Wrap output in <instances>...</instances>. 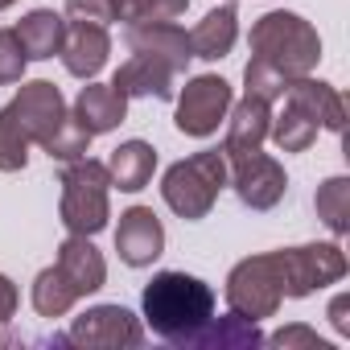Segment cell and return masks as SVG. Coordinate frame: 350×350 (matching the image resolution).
I'll list each match as a JSON object with an SVG mask.
<instances>
[{"instance_id":"cell-1","label":"cell","mask_w":350,"mask_h":350,"mask_svg":"<svg viewBox=\"0 0 350 350\" xmlns=\"http://www.w3.org/2000/svg\"><path fill=\"white\" fill-rule=\"evenodd\" d=\"M140 309L161 342L186 346V338L215 317V288L186 272H157L140 293Z\"/></svg>"},{"instance_id":"cell-2","label":"cell","mask_w":350,"mask_h":350,"mask_svg":"<svg viewBox=\"0 0 350 350\" xmlns=\"http://www.w3.org/2000/svg\"><path fill=\"white\" fill-rule=\"evenodd\" d=\"M247 42H252V58L268 62V66L280 70L288 83L313 75V66L321 62V38H317V29H313L305 17L284 13V9L264 13V17L252 25V38H247Z\"/></svg>"},{"instance_id":"cell-3","label":"cell","mask_w":350,"mask_h":350,"mask_svg":"<svg viewBox=\"0 0 350 350\" xmlns=\"http://www.w3.org/2000/svg\"><path fill=\"white\" fill-rule=\"evenodd\" d=\"M223 186H227V157L219 148H202V152H194V157L165 169L161 198L178 219L198 223V219H206L215 211Z\"/></svg>"},{"instance_id":"cell-4","label":"cell","mask_w":350,"mask_h":350,"mask_svg":"<svg viewBox=\"0 0 350 350\" xmlns=\"http://www.w3.org/2000/svg\"><path fill=\"white\" fill-rule=\"evenodd\" d=\"M58 186H62V202H58L62 227L70 235H99L107 227V219H111V206H107V190H111L107 165L91 161V157L66 161Z\"/></svg>"},{"instance_id":"cell-5","label":"cell","mask_w":350,"mask_h":350,"mask_svg":"<svg viewBox=\"0 0 350 350\" xmlns=\"http://www.w3.org/2000/svg\"><path fill=\"white\" fill-rule=\"evenodd\" d=\"M284 301V284H280V264L276 252L268 256H247L231 268L227 276V305L231 313L247 317V321H264L280 309Z\"/></svg>"},{"instance_id":"cell-6","label":"cell","mask_w":350,"mask_h":350,"mask_svg":"<svg viewBox=\"0 0 350 350\" xmlns=\"http://www.w3.org/2000/svg\"><path fill=\"white\" fill-rule=\"evenodd\" d=\"M280 264V284L284 297L301 301L325 284H338L346 276V252L338 243H305V247H284L276 252Z\"/></svg>"},{"instance_id":"cell-7","label":"cell","mask_w":350,"mask_h":350,"mask_svg":"<svg viewBox=\"0 0 350 350\" xmlns=\"http://www.w3.org/2000/svg\"><path fill=\"white\" fill-rule=\"evenodd\" d=\"M231 103H235V99H231V83H227V79H219V75H198V79H190L186 91L178 95V116H173V124H178V132H186V136L206 140V136L219 132V124L227 120Z\"/></svg>"},{"instance_id":"cell-8","label":"cell","mask_w":350,"mask_h":350,"mask_svg":"<svg viewBox=\"0 0 350 350\" xmlns=\"http://www.w3.org/2000/svg\"><path fill=\"white\" fill-rule=\"evenodd\" d=\"M5 111L13 116V124L25 132V140H29V144H46V140L62 128V120L70 116V107H66L62 91H58L50 79L21 83V91L13 95V103H9Z\"/></svg>"},{"instance_id":"cell-9","label":"cell","mask_w":350,"mask_h":350,"mask_svg":"<svg viewBox=\"0 0 350 350\" xmlns=\"http://www.w3.org/2000/svg\"><path fill=\"white\" fill-rule=\"evenodd\" d=\"M227 182L235 186L239 202L252 206V211H272L284 198V190H288L284 165L272 161L268 152H247V157L227 161Z\"/></svg>"},{"instance_id":"cell-10","label":"cell","mask_w":350,"mask_h":350,"mask_svg":"<svg viewBox=\"0 0 350 350\" xmlns=\"http://www.w3.org/2000/svg\"><path fill=\"white\" fill-rule=\"evenodd\" d=\"M66 338L75 346L111 350V346H140L144 342V329H140V321L124 305H95V309H87V313L75 317V325H70Z\"/></svg>"},{"instance_id":"cell-11","label":"cell","mask_w":350,"mask_h":350,"mask_svg":"<svg viewBox=\"0 0 350 350\" xmlns=\"http://www.w3.org/2000/svg\"><path fill=\"white\" fill-rule=\"evenodd\" d=\"M116 252L128 268H148L165 252V227L148 206H132L120 215L116 227Z\"/></svg>"},{"instance_id":"cell-12","label":"cell","mask_w":350,"mask_h":350,"mask_svg":"<svg viewBox=\"0 0 350 350\" xmlns=\"http://www.w3.org/2000/svg\"><path fill=\"white\" fill-rule=\"evenodd\" d=\"M62 66L66 75L75 79H95L103 66H107V54H111V38H107V25H91V21H66V42H62Z\"/></svg>"},{"instance_id":"cell-13","label":"cell","mask_w":350,"mask_h":350,"mask_svg":"<svg viewBox=\"0 0 350 350\" xmlns=\"http://www.w3.org/2000/svg\"><path fill=\"white\" fill-rule=\"evenodd\" d=\"M268 128H272V103H264V99H256V95H243V99L231 103V111H227L223 157L235 161V157L260 152L264 140H268Z\"/></svg>"},{"instance_id":"cell-14","label":"cell","mask_w":350,"mask_h":350,"mask_svg":"<svg viewBox=\"0 0 350 350\" xmlns=\"http://www.w3.org/2000/svg\"><path fill=\"white\" fill-rule=\"evenodd\" d=\"M124 46L132 54H148V58H161L169 62L173 70H186L194 50H190V33L182 25H173V21H152V25H128L124 33Z\"/></svg>"},{"instance_id":"cell-15","label":"cell","mask_w":350,"mask_h":350,"mask_svg":"<svg viewBox=\"0 0 350 350\" xmlns=\"http://www.w3.org/2000/svg\"><path fill=\"white\" fill-rule=\"evenodd\" d=\"M58 272L70 280V288L79 297H91L107 284V264L99 256V247L91 243V235H66L58 247Z\"/></svg>"},{"instance_id":"cell-16","label":"cell","mask_w":350,"mask_h":350,"mask_svg":"<svg viewBox=\"0 0 350 350\" xmlns=\"http://www.w3.org/2000/svg\"><path fill=\"white\" fill-rule=\"evenodd\" d=\"M173 79H178V70H173L169 62L148 58V54H132V58L116 70L111 87H116L124 99H144V95H152V99H173Z\"/></svg>"},{"instance_id":"cell-17","label":"cell","mask_w":350,"mask_h":350,"mask_svg":"<svg viewBox=\"0 0 350 350\" xmlns=\"http://www.w3.org/2000/svg\"><path fill=\"white\" fill-rule=\"evenodd\" d=\"M70 116H75L91 136H103V132H111V128L124 124V116H128V99H124L111 83H87V87L79 91Z\"/></svg>"},{"instance_id":"cell-18","label":"cell","mask_w":350,"mask_h":350,"mask_svg":"<svg viewBox=\"0 0 350 350\" xmlns=\"http://www.w3.org/2000/svg\"><path fill=\"white\" fill-rule=\"evenodd\" d=\"M280 99L305 107V111L317 120V128H325V132H334V136L346 128V103H342V95H338L329 83H317V79L305 75V79H293Z\"/></svg>"},{"instance_id":"cell-19","label":"cell","mask_w":350,"mask_h":350,"mask_svg":"<svg viewBox=\"0 0 350 350\" xmlns=\"http://www.w3.org/2000/svg\"><path fill=\"white\" fill-rule=\"evenodd\" d=\"M252 346H264V334L256 329V321L227 313V317H211L202 329H194L182 350H252Z\"/></svg>"},{"instance_id":"cell-20","label":"cell","mask_w":350,"mask_h":350,"mask_svg":"<svg viewBox=\"0 0 350 350\" xmlns=\"http://www.w3.org/2000/svg\"><path fill=\"white\" fill-rule=\"evenodd\" d=\"M235 38H239V13H235V5H219L190 29V50H194V58L219 62L231 54Z\"/></svg>"},{"instance_id":"cell-21","label":"cell","mask_w":350,"mask_h":350,"mask_svg":"<svg viewBox=\"0 0 350 350\" xmlns=\"http://www.w3.org/2000/svg\"><path fill=\"white\" fill-rule=\"evenodd\" d=\"M13 33H17L25 58L46 62V58H54V54L62 50V42H66V17H58L54 9H33V13H25V17L17 21Z\"/></svg>"},{"instance_id":"cell-22","label":"cell","mask_w":350,"mask_h":350,"mask_svg":"<svg viewBox=\"0 0 350 350\" xmlns=\"http://www.w3.org/2000/svg\"><path fill=\"white\" fill-rule=\"evenodd\" d=\"M152 169H157V148L148 140H124L111 157H107V178L111 186H120L124 194H136L152 182Z\"/></svg>"},{"instance_id":"cell-23","label":"cell","mask_w":350,"mask_h":350,"mask_svg":"<svg viewBox=\"0 0 350 350\" xmlns=\"http://www.w3.org/2000/svg\"><path fill=\"white\" fill-rule=\"evenodd\" d=\"M268 136H272L284 152H305V148L317 140V120H313L305 107H297V103H288V99H284V111H280V116H272Z\"/></svg>"},{"instance_id":"cell-24","label":"cell","mask_w":350,"mask_h":350,"mask_svg":"<svg viewBox=\"0 0 350 350\" xmlns=\"http://www.w3.org/2000/svg\"><path fill=\"white\" fill-rule=\"evenodd\" d=\"M75 301H79V293L70 288V280L58 272V264L54 268H42L38 272V280H33V309L42 313V317H66L70 309H75Z\"/></svg>"},{"instance_id":"cell-25","label":"cell","mask_w":350,"mask_h":350,"mask_svg":"<svg viewBox=\"0 0 350 350\" xmlns=\"http://www.w3.org/2000/svg\"><path fill=\"white\" fill-rule=\"evenodd\" d=\"M313 206H317V219L342 239V235L350 231V178H329V182H321Z\"/></svg>"},{"instance_id":"cell-26","label":"cell","mask_w":350,"mask_h":350,"mask_svg":"<svg viewBox=\"0 0 350 350\" xmlns=\"http://www.w3.org/2000/svg\"><path fill=\"white\" fill-rule=\"evenodd\" d=\"M190 9V0H111L116 21L128 25H152V21H178Z\"/></svg>"},{"instance_id":"cell-27","label":"cell","mask_w":350,"mask_h":350,"mask_svg":"<svg viewBox=\"0 0 350 350\" xmlns=\"http://www.w3.org/2000/svg\"><path fill=\"white\" fill-rule=\"evenodd\" d=\"M54 161H79V157H87V148H91V132L75 120V116H66L62 120V128L42 144Z\"/></svg>"},{"instance_id":"cell-28","label":"cell","mask_w":350,"mask_h":350,"mask_svg":"<svg viewBox=\"0 0 350 350\" xmlns=\"http://www.w3.org/2000/svg\"><path fill=\"white\" fill-rule=\"evenodd\" d=\"M25 161H29V140L13 124V116L0 107V173H17L25 169Z\"/></svg>"},{"instance_id":"cell-29","label":"cell","mask_w":350,"mask_h":350,"mask_svg":"<svg viewBox=\"0 0 350 350\" xmlns=\"http://www.w3.org/2000/svg\"><path fill=\"white\" fill-rule=\"evenodd\" d=\"M243 83H247V95H256V99H264V103H276V99L284 95V87H288V79H284L280 70H272L268 62H260V58L247 62Z\"/></svg>"},{"instance_id":"cell-30","label":"cell","mask_w":350,"mask_h":350,"mask_svg":"<svg viewBox=\"0 0 350 350\" xmlns=\"http://www.w3.org/2000/svg\"><path fill=\"white\" fill-rule=\"evenodd\" d=\"M25 50H21V42H17V33L13 29H0V87L5 83H21L25 79Z\"/></svg>"},{"instance_id":"cell-31","label":"cell","mask_w":350,"mask_h":350,"mask_svg":"<svg viewBox=\"0 0 350 350\" xmlns=\"http://www.w3.org/2000/svg\"><path fill=\"white\" fill-rule=\"evenodd\" d=\"M268 346H280V350H293V346H305V350H329V342L325 338H317L309 325H284V329H276L272 338H264Z\"/></svg>"},{"instance_id":"cell-32","label":"cell","mask_w":350,"mask_h":350,"mask_svg":"<svg viewBox=\"0 0 350 350\" xmlns=\"http://www.w3.org/2000/svg\"><path fill=\"white\" fill-rule=\"evenodd\" d=\"M66 17H70V21H91V25L116 21L111 0H66Z\"/></svg>"},{"instance_id":"cell-33","label":"cell","mask_w":350,"mask_h":350,"mask_svg":"<svg viewBox=\"0 0 350 350\" xmlns=\"http://www.w3.org/2000/svg\"><path fill=\"white\" fill-rule=\"evenodd\" d=\"M17 284L5 276V272H0V325H5V321H13V313H17Z\"/></svg>"},{"instance_id":"cell-34","label":"cell","mask_w":350,"mask_h":350,"mask_svg":"<svg viewBox=\"0 0 350 350\" xmlns=\"http://www.w3.org/2000/svg\"><path fill=\"white\" fill-rule=\"evenodd\" d=\"M350 297L342 293V297H334V305H329V321H334V329L342 334V338H350Z\"/></svg>"},{"instance_id":"cell-35","label":"cell","mask_w":350,"mask_h":350,"mask_svg":"<svg viewBox=\"0 0 350 350\" xmlns=\"http://www.w3.org/2000/svg\"><path fill=\"white\" fill-rule=\"evenodd\" d=\"M17 5V0H0V13H5V9H13Z\"/></svg>"},{"instance_id":"cell-36","label":"cell","mask_w":350,"mask_h":350,"mask_svg":"<svg viewBox=\"0 0 350 350\" xmlns=\"http://www.w3.org/2000/svg\"><path fill=\"white\" fill-rule=\"evenodd\" d=\"M0 346H5V329H0Z\"/></svg>"}]
</instances>
